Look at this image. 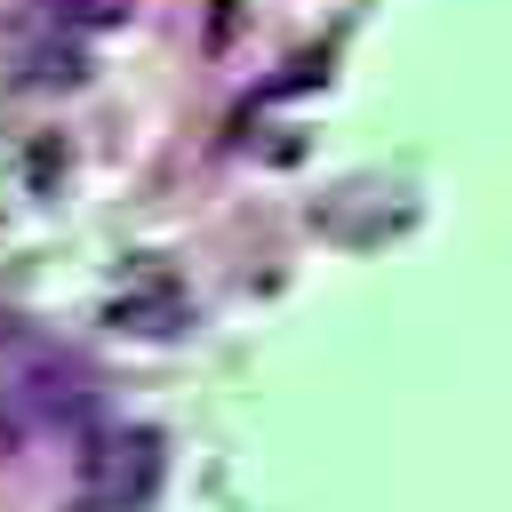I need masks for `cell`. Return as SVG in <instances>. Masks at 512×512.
I'll return each instance as SVG.
<instances>
[{
    "instance_id": "cell-1",
    "label": "cell",
    "mask_w": 512,
    "mask_h": 512,
    "mask_svg": "<svg viewBox=\"0 0 512 512\" xmlns=\"http://www.w3.org/2000/svg\"><path fill=\"white\" fill-rule=\"evenodd\" d=\"M80 480H88L96 504L128 512V504H144L152 480H160V440H152V432H88V448H80Z\"/></svg>"
},
{
    "instance_id": "cell-2",
    "label": "cell",
    "mask_w": 512,
    "mask_h": 512,
    "mask_svg": "<svg viewBox=\"0 0 512 512\" xmlns=\"http://www.w3.org/2000/svg\"><path fill=\"white\" fill-rule=\"evenodd\" d=\"M176 320H192V304H184V288H168V280H152V288H120V296H112V328L168 336Z\"/></svg>"
},
{
    "instance_id": "cell-3",
    "label": "cell",
    "mask_w": 512,
    "mask_h": 512,
    "mask_svg": "<svg viewBox=\"0 0 512 512\" xmlns=\"http://www.w3.org/2000/svg\"><path fill=\"white\" fill-rule=\"evenodd\" d=\"M128 8H136V0H64V16H72V24H120Z\"/></svg>"
},
{
    "instance_id": "cell-4",
    "label": "cell",
    "mask_w": 512,
    "mask_h": 512,
    "mask_svg": "<svg viewBox=\"0 0 512 512\" xmlns=\"http://www.w3.org/2000/svg\"><path fill=\"white\" fill-rule=\"evenodd\" d=\"M80 512H112V504H80Z\"/></svg>"
}]
</instances>
